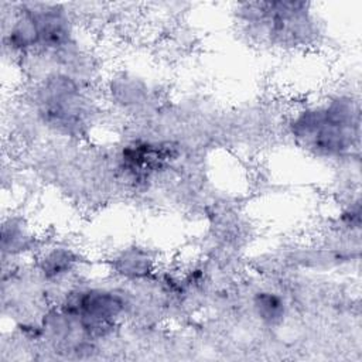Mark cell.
I'll return each mask as SVG.
<instances>
[{"label": "cell", "instance_id": "6da1fadb", "mask_svg": "<svg viewBox=\"0 0 362 362\" xmlns=\"http://www.w3.org/2000/svg\"><path fill=\"white\" fill-rule=\"evenodd\" d=\"M79 311L85 320L92 321V325L98 327L120 311V301L107 293L92 291L81 298Z\"/></svg>", "mask_w": 362, "mask_h": 362}, {"label": "cell", "instance_id": "7a4b0ae2", "mask_svg": "<svg viewBox=\"0 0 362 362\" xmlns=\"http://www.w3.org/2000/svg\"><path fill=\"white\" fill-rule=\"evenodd\" d=\"M165 154L158 146L141 143L129 146L123 151V163L126 168L132 174L141 175L144 173H150L151 170L161 165L164 161Z\"/></svg>", "mask_w": 362, "mask_h": 362}, {"label": "cell", "instance_id": "3957f363", "mask_svg": "<svg viewBox=\"0 0 362 362\" xmlns=\"http://www.w3.org/2000/svg\"><path fill=\"white\" fill-rule=\"evenodd\" d=\"M257 310H259V314L269 320V321H274L276 318H279L283 313V305H281V301L272 296V294H262L257 300Z\"/></svg>", "mask_w": 362, "mask_h": 362}]
</instances>
